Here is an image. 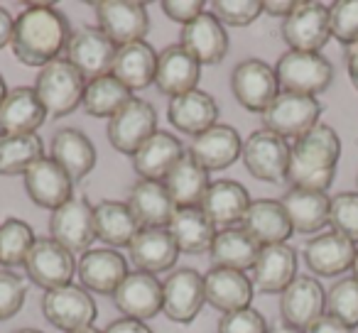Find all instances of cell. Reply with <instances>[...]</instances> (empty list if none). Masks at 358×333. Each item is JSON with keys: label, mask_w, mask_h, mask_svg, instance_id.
<instances>
[{"label": "cell", "mask_w": 358, "mask_h": 333, "mask_svg": "<svg viewBox=\"0 0 358 333\" xmlns=\"http://www.w3.org/2000/svg\"><path fill=\"white\" fill-rule=\"evenodd\" d=\"M167 230L172 233L179 253L189 255L209 253L216 233H219L201 209H177V214L167 223Z\"/></svg>", "instance_id": "38"}, {"label": "cell", "mask_w": 358, "mask_h": 333, "mask_svg": "<svg viewBox=\"0 0 358 333\" xmlns=\"http://www.w3.org/2000/svg\"><path fill=\"white\" fill-rule=\"evenodd\" d=\"M27 297V287L20 274L13 269H0V321L17 316Z\"/></svg>", "instance_id": "47"}, {"label": "cell", "mask_w": 358, "mask_h": 333, "mask_svg": "<svg viewBox=\"0 0 358 333\" xmlns=\"http://www.w3.org/2000/svg\"><path fill=\"white\" fill-rule=\"evenodd\" d=\"M241 152H243V140H241L238 130L221 123L196 135L189 147L192 157L209 172L229 170L231 164L241 157Z\"/></svg>", "instance_id": "24"}, {"label": "cell", "mask_w": 358, "mask_h": 333, "mask_svg": "<svg viewBox=\"0 0 358 333\" xmlns=\"http://www.w3.org/2000/svg\"><path fill=\"white\" fill-rule=\"evenodd\" d=\"M115 52H118V47L106 37V32L99 25H84L79 30H71L64 54L66 61L86 81H91V79H99V76L110 74Z\"/></svg>", "instance_id": "8"}, {"label": "cell", "mask_w": 358, "mask_h": 333, "mask_svg": "<svg viewBox=\"0 0 358 333\" xmlns=\"http://www.w3.org/2000/svg\"><path fill=\"white\" fill-rule=\"evenodd\" d=\"M22 179H25V191L32 199V204L42 206V209L57 211L74 196V179L50 154L32 164L30 170L22 175Z\"/></svg>", "instance_id": "18"}, {"label": "cell", "mask_w": 358, "mask_h": 333, "mask_svg": "<svg viewBox=\"0 0 358 333\" xmlns=\"http://www.w3.org/2000/svg\"><path fill=\"white\" fill-rule=\"evenodd\" d=\"M356 258V243L336 230L319 233L304 245V262L319 277H336L351 269Z\"/></svg>", "instance_id": "23"}, {"label": "cell", "mask_w": 358, "mask_h": 333, "mask_svg": "<svg viewBox=\"0 0 358 333\" xmlns=\"http://www.w3.org/2000/svg\"><path fill=\"white\" fill-rule=\"evenodd\" d=\"M13 27H15V20H13V15L6 10V8H0V50H3V47H10Z\"/></svg>", "instance_id": "53"}, {"label": "cell", "mask_w": 358, "mask_h": 333, "mask_svg": "<svg viewBox=\"0 0 358 333\" xmlns=\"http://www.w3.org/2000/svg\"><path fill=\"white\" fill-rule=\"evenodd\" d=\"M331 37L351 47L358 42V0H338L329 6Z\"/></svg>", "instance_id": "46"}, {"label": "cell", "mask_w": 358, "mask_h": 333, "mask_svg": "<svg viewBox=\"0 0 358 333\" xmlns=\"http://www.w3.org/2000/svg\"><path fill=\"white\" fill-rule=\"evenodd\" d=\"M47 120V110L35 86H17L8 91L0 105V135H32Z\"/></svg>", "instance_id": "26"}, {"label": "cell", "mask_w": 358, "mask_h": 333, "mask_svg": "<svg viewBox=\"0 0 358 333\" xmlns=\"http://www.w3.org/2000/svg\"><path fill=\"white\" fill-rule=\"evenodd\" d=\"M280 32L292 52H322L331 40L329 8L322 3H297L292 15L282 20Z\"/></svg>", "instance_id": "14"}, {"label": "cell", "mask_w": 358, "mask_h": 333, "mask_svg": "<svg viewBox=\"0 0 358 333\" xmlns=\"http://www.w3.org/2000/svg\"><path fill=\"white\" fill-rule=\"evenodd\" d=\"M250 206L248 189L234 179H219L211 182L209 191H206L204 201H201V211L211 221L216 230L226 228H238L243 223V216Z\"/></svg>", "instance_id": "22"}, {"label": "cell", "mask_w": 358, "mask_h": 333, "mask_svg": "<svg viewBox=\"0 0 358 333\" xmlns=\"http://www.w3.org/2000/svg\"><path fill=\"white\" fill-rule=\"evenodd\" d=\"M341 140L331 125H314L304 138L294 140L289 152L287 182L292 189L327 191L336 177Z\"/></svg>", "instance_id": "2"}, {"label": "cell", "mask_w": 358, "mask_h": 333, "mask_svg": "<svg viewBox=\"0 0 358 333\" xmlns=\"http://www.w3.org/2000/svg\"><path fill=\"white\" fill-rule=\"evenodd\" d=\"M351 269H353V279H358V245H356V258H353Z\"/></svg>", "instance_id": "57"}, {"label": "cell", "mask_w": 358, "mask_h": 333, "mask_svg": "<svg viewBox=\"0 0 358 333\" xmlns=\"http://www.w3.org/2000/svg\"><path fill=\"white\" fill-rule=\"evenodd\" d=\"M280 204L287 211V219L292 230L297 233H322L329 225V209H331V196L327 191H309V189H292L289 186Z\"/></svg>", "instance_id": "35"}, {"label": "cell", "mask_w": 358, "mask_h": 333, "mask_svg": "<svg viewBox=\"0 0 358 333\" xmlns=\"http://www.w3.org/2000/svg\"><path fill=\"white\" fill-rule=\"evenodd\" d=\"M204 292H206V304H211L214 309L224 313L238 311V309L250 306L253 299V279L245 272L229 267H211L204 274Z\"/></svg>", "instance_id": "29"}, {"label": "cell", "mask_w": 358, "mask_h": 333, "mask_svg": "<svg viewBox=\"0 0 358 333\" xmlns=\"http://www.w3.org/2000/svg\"><path fill=\"white\" fill-rule=\"evenodd\" d=\"M94 10L99 27L115 47L143 42L150 30L148 8L135 0H99Z\"/></svg>", "instance_id": "10"}, {"label": "cell", "mask_w": 358, "mask_h": 333, "mask_svg": "<svg viewBox=\"0 0 358 333\" xmlns=\"http://www.w3.org/2000/svg\"><path fill=\"white\" fill-rule=\"evenodd\" d=\"M128 253L130 262L140 272H150L155 277L174 267L179 258V248L167 228H140V233L128 245Z\"/></svg>", "instance_id": "32"}, {"label": "cell", "mask_w": 358, "mask_h": 333, "mask_svg": "<svg viewBox=\"0 0 358 333\" xmlns=\"http://www.w3.org/2000/svg\"><path fill=\"white\" fill-rule=\"evenodd\" d=\"M133 216L143 228H167L172 216L177 214V204L169 196L164 182L140 179L130 186L128 201Z\"/></svg>", "instance_id": "30"}, {"label": "cell", "mask_w": 358, "mask_h": 333, "mask_svg": "<svg viewBox=\"0 0 358 333\" xmlns=\"http://www.w3.org/2000/svg\"><path fill=\"white\" fill-rule=\"evenodd\" d=\"M35 91L45 105L47 115L64 118L71 110L79 108L84 101L86 79L66 59H57L37 74Z\"/></svg>", "instance_id": "4"}, {"label": "cell", "mask_w": 358, "mask_h": 333, "mask_svg": "<svg viewBox=\"0 0 358 333\" xmlns=\"http://www.w3.org/2000/svg\"><path fill=\"white\" fill-rule=\"evenodd\" d=\"M211 15L224 27H248L263 15V3L260 0H214Z\"/></svg>", "instance_id": "45"}, {"label": "cell", "mask_w": 358, "mask_h": 333, "mask_svg": "<svg viewBox=\"0 0 358 333\" xmlns=\"http://www.w3.org/2000/svg\"><path fill=\"white\" fill-rule=\"evenodd\" d=\"M94 214H96V240H101V243H106L113 250L128 248L135 235L140 233V228H143L125 201L103 199L94 206Z\"/></svg>", "instance_id": "37"}, {"label": "cell", "mask_w": 358, "mask_h": 333, "mask_svg": "<svg viewBox=\"0 0 358 333\" xmlns=\"http://www.w3.org/2000/svg\"><path fill=\"white\" fill-rule=\"evenodd\" d=\"M209 253L216 267H229V269L245 272V269H253L255 260L260 255V245L238 225V228L219 230Z\"/></svg>", "instance_id": "39"}, {"label": "cell", "mask_w": 358, "mask_h": 333, "mask_svg": "<svg viewBox=\"0 0 358 333\" xmlns=\"http://www.w3.org/2000/svg\"><path fill=\"white\" fill-rule=\"evenodd\" d=\"M50 238L64 245L71 255L91 250L96 240V214L94 204L86 196H71L50 216Z\"/></svg>", "instance_id": "6"}, {"label": "cell", "mask_w": 358, "mask_h": 333, "mask_svg": "<svg viewBox=\"0 0 358 333\" xmlns=\"http://www.w3.org/2000/svg\"><path fill=\"white\" fill-rule=\"evenodd\" d=\"M209 175V170H204L189 152H185V157L179 159L169 170V175L164 177V186H167L177 209H201V201L211 186Z\"/></svg>", "instance_id": "34"}, {"label": "cell", "mask_w": 358, "mask_h": 333, "mask_svg": "<svg viewBox=\"0 0 358 333\" xmlns=\"http://www.w3.org/2000/svg\"><path fill=\"white\" fill-rule=\"evenodd\" d=\"M280 313L282 321L304 331L319 316L327 313V292L319 279L309 274H297L287 289L280 294Z\"/></svg>", "instance_id": "16"}, {"label": "cell", "mask_w": 358, "mask_h": 333, "mask_svg": "<svg viewBox=\"0 0 358 333\" xmlns=\"http://www.w3.org/2000/svg\"><path fill=\"white\" fill-rule=\"evenodd\" d=\"M157 54L148 42H133V45L118 47L110 74L120 81L128 91H143L155 84L157 74Z\"/></svg>", "instance_id": "36"}, {"label": "cell", "mask_w": 358, "mask_h": 333, "mask_svg": "<svg viewBox=\"0 0 358 333\" xmlns=\"http://www.w3.org/2000/svg\"><path fill=\"white\" fill-rule=\"evenodd\" d=\"M167 118L174 130L196 138V135H201L204 130L216 125V120H219V103H216V98L211 94L194 89L189 94L169 98Z\"/></svg>", "instance_id": "27"}, {"label": "cell", "mask_w": 358, "mask_h": 333, "mask_svg": "<svg viewBox=\"0 0 358 333\" xmlns=\"http://www.w3.org/2000/svg\"><path fill=\"white\" fill-rule=\"evenodd\" d=\"M356 184H358V177H356Z\"/></svg>", "instance_id": "60"}, {"label": "cell", "mask_w": 358, "mask_h": 333, "mask_svg": "<svg viewBox=\"0 0 358 333\" xmlns=\"http://www.w3.org/2000/svg\"><path fill=\"white\" fill-rule=\"evenodd\" d=\"M206 304L204 274L192 267H179L162 282V311L169 321L189 323Z\"/></svg>", "instance_id": "15"}, {"label": "cell", "mask_w": 358, "mask_h": 333, "mask_svg": "<svg viewBox=\"0 0 358 333\" xmlns=\"http://www.w3.org/2000/svg\"><path fill=\"white\" fill-rule=\"evenodd\" d=\"M37 235L27 221L6 219L0 223V267L25 265Z\"/></svg>", "instance_id": "42"}, {"label": "cell", "mask_w": 358, "mask_h": 333, "mask_svg": "<svg viewBox=\"0 0 358 333\" xmlns=\"http://www.w3.org/2000/svg\"><path fill=\"white\" fill-rule=\"evenodd\" d=\"M268 333H304V331H299V328H294V326H289V323L280 321V323H275V326H270Z\"/></svg>", "instance_id": "55"}, {"label": "cell", "mask_w": 358, "mask_h": 333, "mask_svg": "<svg viewBox=\"0 0 358 333\" xmlns=\"http://www.w3.org/2000/svg\"><path fill=\"white\" fill-rule=\"evenodd\" d=\"M346 71H348V79H351L353 89L358 91V42L346 50Z\"/></svg>", "instance_id": "54"}, {"label": "cell", "mask_w": 358, "mask_h": 333, "mask_svg": "<svg viewBox=\"0 0 358 333\" xmlns=\"http://www.w3.org/2000/svg\"><path fill=\"white\" fill-rule=\"evenodd\" d=\"M71 37L69 20L50 3H32L17 15L10 50L25 66H40L59 59Z\"/></svg>", "instance_id": "1"}, {"label": "cell", "mask_w": 358, "mask_h": 333, "mask_svg": "<svg viewBox=\"0 0 358 333\" xmlns=\"http://www.w3.org/2000/svg\"><path fill=\"white\" fill-rule=\"evenodd\" d=\"M322 103L314 96H299L280 91L278 98L263 110V128L282 140H299L319 125Z\"/></svg>", "instance_id": "5"}, {"label": "cell", "mask_w": 358, "mask_h": 333, "mask_svg": "<svg viewBox=\"0 0 358 333\" xmlns=\"http://www.w3.org/2000/svg\"><path fill=\"white\" fill-rule=\"evenodd\" d=\"M304 333H353V328L346 326V323H341L338 318L324 313V316H319L312 326L304 328Z\"/></svg>", "instance_id": "50"}, {"label": "cell", "mask_w": 358, "mask_h": 333, "mask_svg": "<svg viewBox=\"0 0 358 333\" xmlns=\"http://www.w3.org/2000/svg\"><path fill=\"white\" fill-rule=\"evenodd\" d=\"M25 272L45 292L71 284L76 274V260L64 245L52 238H37L25 260Z\"/></svg>", "instance_id": "13"}, {"label": "cell", "mask_w": 358, "mask_h": 333, "mask_svg": "<svg viewBox=\"0 0 358 333\" xmlns=\"http://www.w3.org/2000/svg\"><path fill=\"white\" fill-rule=\"evenodd\" d=\"M69 333H103V331H99V328H94V326H86V328H79V331H69Z\"/></svg>", "instance_id": "58"}, {"label": "cell", "mask_w": 358, "mask_h": 333, "mask_svg": "<svg viewBox=\"0 0 358 333\" xmlns=\"http://www.w3.org/2000/svg\"><path fill=\"white\" fill-rule=\"evenodd\" d=\"M155 133H157V110L150 101L135 98V96L108 120V128H106L108 142L120 154H130V157Z\"/></svg>", "instance_id": "7"}, {"label": "cell", "mask_w": 358, "mask_h": 333, "mask_svg": "<svg viewBox=\"0 0 358 333\" xmlns=\"http://www.w3.org/2000/svg\"><path fill=\"white\" fill-rule=\"evenodd\" d=\"M45 154V142L37 133L32 135H0V175H25Z\"/></svg>", "instance_id": "40"}, {"label": "cell", "mask_w": 358, "mask_h": 333, "mask_svg": "<svg viewBox=\"0 0 358 333\" xmlns=\"http://www.w3.org/2000/svg\"><path fill=\"white\" fill-rule=\"evenodd\" d=\"M297 8V0H265L263 3V13L265 15H273V17H287L294 13Z\"/></svg>", "instance_id": "52"}, {"label": "cell", "mask_w": 358, "mask_h": 333, "mask_svg": "<svg viewBox=\"0 0 358 333\" xmlns=\"http://www.w3.org/2000/svg\"><path fill=\"white\" fill-rule=\"evenodd\" d=\"M103 333H152L150 326L145 321H138V318H115V321L108 323Z\"/></svg>", "instance_id": "51"}, {"label": "cell", "mask_w": 358, "mask_h": 333, "mask_svg": "<svg viewBox=\"0 0 358 333\" xmlns=\"http://www.w3.org/2000/svg\"><path fill=\"white\" fill-rule=\"evenodd\" d=\"M231 91L245 110L263 115L280 94L275 66L263 59H243L231 71Z\"/></svg>", "instance_id": "11"}, {"label": "cell", "mask_w": 358, "mask_h": 333, "mask_svg": "<svg viewBox=\"0 0 358 333\" xmlns=\"http://www.w3.org/2000/svg\"><path fill=\"white\" fill-rule=\"evenodd\" d=\"M297 277V253L292 245H265L253 265V287L263 294H282Z\"/></svg>", "instance_id": "25"}, {"label": "cell", "mask_w": 358, "mask_h": 333, "mask_svg": "<svg viewBox=\"0 0 358 333\" xmlns=\"http://www.w3.org/2000/svg\"><path fill=\"white\" fill-rule=\"evenodd\" d=\"M268 321L253 306L224 313L219 321V333H268Z\"/></svg>", "instance_id": "48"}, {"label": "cell", "mask_w": 358, "mask_h": 333, "mask_svg": "<svg viewBox=\"0 0 358 333\" xmlns=\"http://www.w3.org/2000/svg\"><path fill=\"white\" fill-rule=\"evenodd\" d=\"M329 225L336 233L358 243V191H341V194L331 196Z\"/></svg>", "instance_id": "44"}, {"label": "cell", "mask_w": 358, "mask_h": 333, "mask_svg": "<svg viewBox=\"0 0 358 333\" xmlns=\"http://www.w3.org/2000/svg\"><path fill=\"white\" fill-rule=\"evenodd\" d=\"M162 13L169 20L185 27L204 13V3L201 0H162Z\"/></svg>", "instance_id": "49"}, {"label": "cell", "mask_w": 358, "mask_h": 333, "mask_svg": "<svg viewBox=\"0 0 358 333\" xmlns=\"http://www.w3.org/2000/svg\"><path fill=\"white\" fill-rule=\"evenodd\" d=\"M179 45L185 47L201 66L221 64L229 54V32L211 13H201L196 20L182 27Z\"/></svg>", "instance_id": "20"}, {"label": "cell", "mask_w": 358, "mask_h": 333, "mask_svg": "<svg viewBox=\"0 0 358 333\" xmlns=\"http://www.w3.org/2000/svg\"><path fill=\"white\" fill-rule=\"evenodd\" d=\"M201 79V64L185 50L182 45H169L157 54V74H155V86L159 94L182 96L196 89Z\"/></svg>", "instance_id": "21"}, {"label": "cell", "mask_w": 358, "mask_h": 333, "mask_svg": "<svg viewBox=\"0 0 358 333\" xmlns=\"http://www.w3.org/2000/svg\"><path fill=\"white\" fill-rule=\"evenodd\" d=\"M42 313H45V318L52 326L69 333L91 326L96 321V316H99V309H96L91 292H86L81 284L79 287L76 284H66V287L45 292Z\"/></svg>", "instance_id": "12"}, {"label": "cell", "mask_w": 358, "mask_h": 333, "mask_svg": "<svg viewBox=\"0 0 358 333\" xmlns=\"http://www.w3.org/2000/svg\"><path fill=\"white\" fill-rule=\"evenodd\" d=\"M76 274L86 292L110 294L128 277V260L113 248H91L76 262Z\"/></svg>", "instance_id": "17"}, {"label": "cell", "mask_w": 358, "mask_h": 333, "mask_svg": "<svg viewBox=\"0 0 358 333\" xmlns=\"http://www.w3.org/2000/svg\"><path fill=\"white\" fill-rule=\"evenodd\" d=\"M113 302L125 318L148 321L162 311V282L150 272H128V277L115 289Z\"/></svg>", "instance_id": "19"}, {"label": "cell", "mask_w": 358, "mask_h": 333, "mask_svg": "<svg viewBox=\"0 0 358 333\" xmlns=\"http://www.w3.org/2000/svg\"><path fill=\"white\" fill-rule=\"evenodd\" d=\"M280 91L299 96L324 94L334 81V66L322 52H285L275 64Z\"/></svg>", "instance_id": "3"}, {"label": "cell", "mask_w": 358, "mask_h": 333, "mask_svg": "<svg viewBox=\"0 0 358 333\" xmlns=\"http://www.w3.org/2000/svg\"><path fill=\"white\" fill-rule=\"evenodd\" d=\"M50 157L76 182L86 179L96 167V147L84 130L62 128L55 133L50 145Z\"/></svg>", "instance_id": "31"}, {"label": "cell", "mask_w": 358, "mask_h": 333, "mask_svg": "<svg viewBox=\"0 0 358 333\" xmlns=\"http://www.w3.org/2000/svg\"><path fill=\"white\" fill-rule=\"evenodd\" d=\"M13 333H45V331H37V328H17Z\"/></svg>", "instance_id": "59"}, {"label": "cell", "mask_w": 358, "mask_h": 333, "mask_svg": "<svg viewBox=\"0 0 358 333\" xmlns=\"http://www.w3.org/2000/svg\"><path fill=\"white\" fill-rule=\"evenodd\" d=\"M6 96H8V86H6V79L0 76V105H3V101H6Z\"/></svg>", "instance_id": "56"}, {"label": "cell", "mask_w": 358, "mask_h": 333, "mask_svg": "<svg viewBox=\"0 0 358 333\" xmlns=\"http://www.w3.org/2000/svg\"><path fill=\"white\" fill-rule=\"evenodd\" d=\"M327 313L346 326H358V279L346 277L327 292Z\"/></svg>", "instance_id": "43"}, {"label": "cell", "mask_w": 358, "mask_h": 333, "mask_svg": "<svg viewBox=\"0 0 358 333\" xmlns=\"http://www.w3.org/2000/svg\"><path fill=\"white\" fill-rule=\"evenodd\" d=\"M185 157V147L167 130H157L138 152L133 154V170L140 179L164 182L174 164Z\"/></svg>", "instance_id": "33"}, {"label": "cell", "mask_w": 358, "mask_h": 333, "mask_svg": "<svg viewBox=\"0 0 358 333\" xmlns=\"http://www.w3.org/2000/svg\"><path fill=\"white\" fill-rule=\"evenodd\" d=\"M356 333H358V331H356Z\"/></svg>", "instance_id": "61"}, {"label": "cell", "mask_w": 358, "mask_h": 333, "mask_svg": "<svg viewBox=\"0 0 358 333\" xmlns=\"http://www.w3.org/2000/svg\"><path fill=\"white\" fill-rule=\"evenodd\" d=\"M289 147L287 140H282L280 135L270 133V130H255L248 135V140L243 142V159L245 170L260 182L268 184H278V182L287 179V167H289Z\"/></svg>", "instance_id": "9"}, {"label": "cell", "mask_w": 358, "mask_h": 333, "mask_svg": "<svg viewBox=\"0 0 358 333\" xmlns=\"http://www.w3.org/2000/svg\"><path fill=\"white\" fill-rule=\"evenodd\" d=\"M241 228H243L260 248L287 243V238L294 233L292 223H289V219H287V211H285V206L280 204L278 199L250 201Z\"/></svg>", "instance_id": "28"}, {"label": "cell", "mask_w": 358, "mask_h": 333, "mask_svg": "<svg viewBox=\"0 0 358 333\" xmlns=\"http://www.w3.org/2000/svg\"><path fill=\"white\" fill-rule=\"evenodd\" d=\"M133 98V91H128L113 74L99 76V79L86 81L84 91V110L94 118H113L128 101Z\"/></svg>", "instance_id": "41"}]
</instances>
